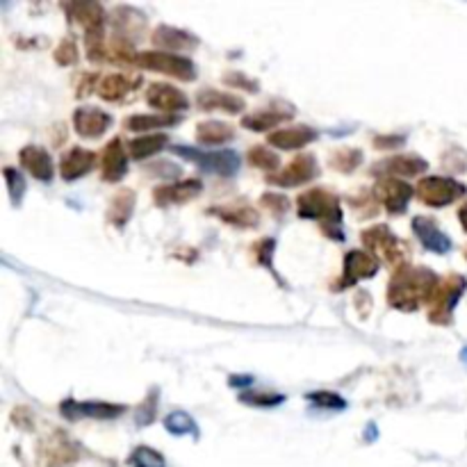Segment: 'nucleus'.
Here are the masks:
<instances>
[{
    "label": "nucleus",
    "mask_w": 467,
    "mask_h": 467,
    "mask_svg": "<svg viewBox=\"0 0 467 467\" xmlns=\"http://www.w3.org/2000/svg\"><path fill=\"white\" fill-rule=\"evenodd\" d=\"M142 85V78L139 76H130V73H110V76H103L101 82H98V96L103 101H121L123 96L138 89Z\"/></svg>",
    "instance_id": "4be33fe9"
},
{
    "label": "nucleus",
    "mask_w": 467,
    "mask_h": 467,
    "mask_svg": "<svg viewBox=\"0 0 467 467\" xmlns=\"http://www.w3.org/2000/svg\"><path fill=\"white\" fill-rule=\"evenodd\" d=\"M317 139V130L308 126H292V128H280L270 135L271 146L280 148V151H299V148L308 146L310 142Z\"/></svg>",
    "instance_id": "b1692460"
},
{
    "label": "nucleus",
    "mask_w": 467,
    "mask_h": 467,
    "mask_svg": "<svg viewBox=\"0 0 467 467\" xmlns=\"http://www.w3.org/2000/svg\"><path fill=\"white\" fill-rule=\"evenodd\" d=\"M173 153L183 155V158L194 160L201 169L210 173H217V176L230 178L239 171V155L235 151H229V148H221V151H196V148L189 146H173Z\"/></svg>",
    "instance_id": "0eeeda50"
},
{
    "label": "nucleus",
    "mask_w": 467,
    "mask_h": 467,
    "mask_svg": "<svg viewBox=\"0 0 467 467\" xmlns=\"http://www.w3.org/2000/svg\"><path fill=\"white\" fill-rule=\"evenodd\" d=\"M239 402L246 406L255 408H276L285 402V396L279 392H263V390H249L239 395Z\"/></svg>",
    "instance_id": "c9c22d12"
},
{
    "label": "nucleus",
    "mask_w": 467,
    "mask_h": 467,
    "mask_svg": "<svg viewBox=\"0 0 467 467\" xmlns=\"http://www.w3.org/2000/svg\"><path fill=\"white\" fill-rule=\"evenodd\" d=\"M19 163L32 178L41 180V183H51L53 176H55V164H53V158L48 155V151H44L41 146L21 148Z\"/></svg>",
    "instance_id": "a211bd4d"
},
{
    "label": "nucleus",
    "mask_w": 467,
    "mask_h": 467,
    "mask_svg": "<svg viewBox=\"0 0 467 467\" xmlns=\"http://www.w3.org/2000/svg\"><path fill=\"white\" fill-rule=\"evenodd\" d=\"M55 62L60 66H71L78 62V46L76 41L71 39V37H66V39H62L60 44H57L55 48Z\"/></svg>",
    "instance_id": "a19ab883"
},
{
    "label": "nucleus",
    "mask_w": 467,
    "mask_h": 467,
    "mask_svg": "<svg viewBox=\"0 0 467 467\" xmlns=\"http://www.w3.org/2000/svg\"><path fill=\"white\" fill-rule=\"evenodd\" d=\"M458 219H461L463 230H465V233H467V201L461 205V210H458Z\"/></svg>",
    "instance_id": "de8ad7c7"
},
{
    "label": "nucleus",
    "mask_w": 467,
    "mask_h": 467,
    "mask_svg": "<svg viewBox=\"0 0 467 467\" xmlns=\"http://www.w3.org/2000/svg\"><path fill=\"white\" fill-rule=\"evenodd\" d=\"M438 283L440 279L427 267L404 264L392 274L390 283H388V304L402 313H415L421 304L431 301Z\"/></svg>",
    "instance_id": "f257e3e1"
},
{
    "label": "nucleus",
    "mask_w": 467,
    "mask_h": 467,
    "mask_svg": "<svg viewBox=\"0 0 467 467\" xmlns=\"http://www.w3.org/2000/svg\"><path fill=\"white\" fill-rule=\"evenodd\" d=\"M292 117H295V107H263L258 113L242 117V128L254 132H267Z\"/></svg>",
    "instance_id": "412c9836"
},
{
    "label": "nucleus",
    "mask_w": 467,
    "mask_h": 467,
    "mask_svg": "<svg viewBox=\"0 0 467 467\" xmlns=\"http://www.w3.org/2000/svg\"><path fill=\"white\" fill-rule=\"evenodd\" d=\"M427 160L420 155H395V158H388L383 163H376L371 171L383 178H413L427 171Z\"/></svg>",
    "instance_id": "f3484780"
},
{
    "label": "nucleus",
    "mask_w": 467,
    "mask_h": 467,
    "mask_svg": "<svg viewBox=\"0 0 467 467\" xmlns=\"http://www.w3.org/2000/svg\"><path fill=\"white\" fill-rule=\"evenodd\" d=\"M135 64H139L146 71L164 73V76L176 78V80L183 82H192L196 78V66L185 55H171V53L164 51H146L138 53V62Z\"/></svg>",
    "instance_id": "39448f33"
},
{
    "label": "nucleus",
    "mask_w": 467,
    "mask_h": 467,
    "mask_svg": "<svg viewBox=\"0 0 467 467\" xmlns=\"http://www.w3.org/2000/svg\"><path fill=\"white\" fill-rule=\"evenodd\" d=\"M64 12L71 23H80V26H85V30L105 23V10H103V5L94 3V0H73V3H66Z\"/></svg>",
    "instance_id": "393cba45"
},
{
    "label": "nucleus",
    "mask_w": 467,
    "mask_h": 467,
    "mask_svg": "<svg viewBox=\"0 0 467 467\" xmlns=\"http://www.w3.org/2000/svg\"><path fill=\"white\" fill-rule=\"evenodd\" d=\"M128 463H130V467H167L163 454L151 447H144V445L130 454Z\"/></svg>",
    "instance_id": "58836bf2"
},
{
    "label": "nucleus",
    "mask_w": 467,
    "mask_h": 467,
    "mask_svg": "<svg viewBox=\"0 0 467 467\" xmlns=\"http://www.w3.org/2000/svg\"><path fill=\"white\" fill-rule=\"evenodd\" d=\"M305 399H308L313 406L324 408V411H345L346 408L345 399H342L340 395H336V392H329V390L310 392V395H305Z\"/></svg>",
    "instance_id": "4c0bfd02"
},
{
    "label": "nucleus",
    "mask_w": 467,
    "mask_h": 467,
    "mask_svg": "<svg viewBox=\"0 0 467 467\" xmlns=\"http://www.w3.org/2000/svg\"><path fill=\"white\" fill-rule=\"evenodd\" d=\"M233 126L224 121H204L196 126V139L204 146H224V144L233 142Z\"/></svg>",
    "instance_id": "cd10ccee"
},
{
    "label": "nucleus",
    "mask_w": 467,
    "mask_h": 467,
    "mask_svg": "<svg viewBox=\"0 0 467 467\" xmlns=\"http://www.w3.org/2000/svg\"><path fill=\"white\" fill-rule=\"evenodd\" d=\"M135 192L132 189H121L113 196V204L107 208V221L117 229H123V226L130 221L132 213H135Z\"/></svg>",
    "instance_id": "c756f323"
},
{
    "label": "nucleus",
    "mask_w": 467,
    "mask_h": 467,
    "mask_svg": "<svg viewBox=\"0 0 467 467\" xmlns=\"http://www.w3.org/2000/svg\"><path fill=\"white\" fill-rule=\"evenodd\" d=\"M113 126V117L98 107H78L73 113V128L82 139H98Z\"/></svg>",
    "instance_id": "4468645a"
},
{
    "label": "nucleus",
    "mask_w": 467,
    "mask_h": 467,
    "mask_svg": "<svg viewBox=\"0 0 467 467\" xmlns=\"http://www.w3.org/2000/svg\"><path fill=\"white\" fill-rule=\"evenodd\" d=\"M363 244H365L370 254H374L376 258L383 260L386 264H392V267H404V260L408 255V246L396 238L388 226H371V229L363 230Z\"/></svg>",
    "instance_id": "20e7f679"
},
{
    "label": "nucleus",
    "mask_w": 467,
    "mask_h": 467,
    "mask_svg": "<svg viewBox=\"0 0 467 467\" xmlns=\"http://www.w3.org/2000/svg\"><path fill=\"white\" fill-rule=\"evenodd\" d=\"M260 201H263L264 208L270 210L271 214H276V217H280V214L290 210V201H288L285 196H280V194L267 192V194H263V198H260Z\"/></svg>",
    "instance_id": "37998d69"
},
{
    "label": "nucleus",
    "mask_w": 467,
    "mask_h": 467,
    "mask_svg": "<svg viewBox=\"0 0 467 467\" xmlns=\"http://www.w3.org/2000/svg\"><path fill=\"white\" fill-rule=\"evenodd\" d=\"M167 144H169V138L164 135V132H148V135H142V138L132 139V142L128 144V153H130V158L144 160V158H151V155H155V153L163 151Z\"/></svg>",
    "instance_id": "7c9ffc66"
},
{
    "label": "nucleus",
    "mask_w": 467,
    "mask_h": 467,
    "mask_svg": "<svg viewBox=\"0 0 467 467\" xmlns=\"http://www.w3.org/2000/svg\"><path fill=\"white\" fill-rule=\"evenodd\" d=\"M101 171H103V180H107V183H119V180L128 173V155L121 139H113V142L103 148Z\"/></svg>",
    "instance_id": "aec40b11"
},
{
    "label": "nucleus",
    "mask_w": 467,
    "mask_h": 467,
    "mask_svg": "<svg viewBox=\"0 0 467 467\" xmlns=\"http://www.w3.org/2000/svg\"><path fill=\"white\" fill-rule=\"evenodd\" d=\"M153 44L158 48H163L164 53L176 51V53H188L194 51L198 46V39L188 30H180V28L171 26H158L151 35Z\"/></svg>",
    "instance_id": "6ab92c4d"
},
{
    "label": "nucleus",
    "mask_w": 467,
    "mask_h": 467,
    "mask_svg": "<svg viewBox=\"0 0 467 467\" xmlns=\"http://www.w3.org/2000/svg\"><path fill=\"white\" fill-rule=\"evenodd\" d=\"M164 429H167L171 436H194L198 438V427L196 421L183 411H173L164 417Z\"/></svg>",
    "instance_id": "f704fd0d"
},
{
    "label": "nucleus",
    "mask_w": 467,
    "mask_h": 467,
    "mask_svg": "<svg viewBox=\"0 0 467 467\" xmlns=\"http://www.w3.org/2000/svg\"><path fill=\"white\" fill-rule=\"evenodd\" d=\"M379 267H381V260L370 251H349L345 255V267H342V279L338 283V290L354 288L361 280L374 279L379 274Z\"/></svg>",
    "instance_id": "9d476101"
},
{
    "label": "nucleus",
    "mask_w": 467,
    "mask_h": 467,
    "mask_svg": "<svg viewBox=\"0 0 467 467\" xmlns=\"http://www.w3.org/2000/svg\"><path fill=\"white\" fill-rule=\"evenodd\" d=\"M224 82L226 85L238 87V89H242V92H249V94H255L260 89L258 82L251 80V78H246L244 73H226Z\"/></svg>",
    "instance_id": "c03bdc74"
},
{
    "label": "nucleus",
    "mask_w": 467,
    "mask_h": 467,
    "mask_svg": "<svg viewBox=\"0 0 467 467\" xmlns=\"http://www.w3.org/2000/svg\"><path fill=\"white\" fill-rule=\"evenodd\" d=\"M374 198L390 214H404L413 198V188L402 178H379L374 185Z\"/></svg>",
    "instance_id": "1a4fd4ad"
},
{
    "label": "nucleus",
    "mask_w": 467,
    "mask_h": 467,
    "mask_svg": "<svg viewBox=\"0 0 467 467\" xmlns=\"http://www.w3.org/2000/svg\"><path fill=\"white\" fill-rule=\"evenodd\" d=\"M178 121L180 117H173V114H132L123 121V128L132 132H146L155 130V128L176 126Z\"/></svg>",
    "instance_id": "2f4dec72"
},
{
    "label": "nucleus",
    "mask_w": 467,
    "mask_h": 467,
    "mask_svg": "<svg viewBox=\"0 0 467 467\" xmlns=\"http://www.w3.org/2000/svg\"><path fill=\"white\" fill-rule=\"evenodd\" d=\"M201 192H204V183L196 180V178H188V180H178V183H167L155 188L153 189V201L160 208H167V205L189 204L196 196H201Z\"/></svg>",
    "instance_id": "f8f14e48"
},
{
    "label": "nucleus",
    "mask_w": 467,
    "mask_h": 467,
    "mask_svg": "<svg viewBox=\"0 0 467 467\" xmlns=\"http://www.w3.org/2000/svg\"><path fill=\"white\" fill-rule=\"evenodd\" d=\"M113 23L117 26L119 37L123 39H138V35H142L146 28V16L142 12L132 10V7H117L113 12Z\"/></svg>",
    "instance_id": "bb28decb"
},
{
    "label": "nucleus",
    "mask_w": 467,
    "mask_h": 467,
    "mask_svg": "<svg viewBox=\"0 0 467 467\" xmlns=\"http://www.w3.org/2000/svg\"><path fill=\"white\" fill-rule=\"evenodd\" d=\"M210 214H217L221 221L235 226V229H255L260 224L258 210L246 204L219 205V208H210Z\"/></svg>",
    "instance_id": "a878e982"
},
{
    "label": "nucleus",
    "mask_w": 467,
    "mask_h": 467,
    "mask_svg": "<svg viewBox=\"0 0 467 467\" xmlns=\"http://www.w3.org/2000/svg\"><path fill=\"white\" fill-rule=\"evenodd\" d=\"M404 142H406L404 135H379V138H374V148H379V151H383V148H396L402 146Z\"/></svg>",
    "instance_id": "a18cd8bd"
},
{
    "label": "nucleus",
    "mask_w": 467,
    "mask_h": 467,
    "mask_svg": "<svg viewBox=\"0 0 467 467\" xmlns=\"http://www.w3.org/2000/svg\"><path fill=\"white\" fill-rule=\"evenodd\" d=\"M317 176H320V167H317L315 155L301 153L288 167L271 173L270 183L276 185V188H299V185L313 183Z\"/></svg>",
    "instance_id": "6e6552de"
},
{
    "label": "nucleus",
    "mask_w": 467,
    "mask_h": 467,
    "mask_svg": "<svg viewBox=\"0 0 467 467\" xmlns=\"http://www.w3.org/2000/svg\"><path fill=\"white\" fill-rule=\"evenodd\" d=\"M44 458L48 467H60L64 463H71L76 458V445L66 440L64 433H55L44 442Z\"/></svg>",
    "instance_id": "c85d7f7f"
},
{
    "label": "nucleus",
    "mask_w": 467,
    "mask_h": 467,
    "mask_svg": "<svg viewBox=\"0 0 467 467\" xmlns=\"http://www.w3.org/2000/svg\"><path fill=\"white\" fill-rule=\"evenodd\" d=\"M465 255H467V251H465Z\"/></svg>",
    "instance_id": "8fccbe9b"
},
{
    "label": "nucleus",
    "mask_w": 467,
    "mask_h": 467,
    "mask_svg": "<svg viewBox=\"0 0 467 467\" xmlns=\"http://www.w3.org/2000/svg\"><path fill=\"white\" fill-rule=\"evenodd\" d=\"M413 233L417 235V239H420L421 246H424L427 251H431V254L445 255V254H449L454 246L452 239L447 238V233H442L431 217L413 219Z\"/></svg>",
    "instance_id": "2eb2a0df"
},
{
    "label": "nucleus",
    "mask_w": 467,
    "mask_h": 467,
    "mask_svg": "<svg viewBox=\"0 0 467 467\" xmlns=\"http://www.w3.org/2000/svg\"><path fill=\"white\" fill-rule=\"evenodd\" d=\"M87 57L89 62H105L107 60V46H105V23L96 28H89L85 35Z\"/></svg>",
    "instance_id": "72a5a7b5"
},
{
    "label": "nucleus",
    "mask_w": 467,
    "mask_h": 467,
    "mask_svg": "<svg viewBox=\"0 0 467 467\" xmlns=\"http://www.w3.org/2000/svg\"><path fill=\"white\" fill-rule=\"evenodd\" d=\"M146 103L153 110H160L163 114H173V117H178L189 107V98L185 96V92L176 89L173 85H167V82L148 85Z\"/></svg>",
    "instance_id": "9b49d317"
},
{
    "label": "nucleus",
    "mask_w": 467,
    "mask_h": 467,
    "mask_svg": "<svg viewBox=\"0 0 467 467\" xmlns=\"http://www.w3.org/2000/svg\"><path fill=\"white\" fill-rule=\"evenodd\" d=\"M461 361H463V363H465V365H467V346H465V349H463V351H461Z\"/></svg>",
    "instance_id": "09e8293b"
},
{
    "label": "nucleus",
    "mask_w": 467,
    "mask_h": 467,
    "mask_svg": "<svg viewBox=\"0 0 467 467\" xmlns=\"http://www.w3.org/2000/svg\"><path fill=\"white\" fill-rule=\"evenodd\" d=\"M196 103L201 110L205 113H226V114H239L246 107V103L242 101L239 96L229 92H217V89H204L198 92Z\"/></svg>",
    "instance_id": "5701e85b"
},
{
    "label": "nucleus",
    "mask_w": 467,
    "mask_h": 467,
    "mask_svg": "<svg viewBox=\"0 0 467 467\" xmlns=\"http://www.w3.org/2000/svg\"><path fill=\"white\" fill-rule=\"evenodd\" d=\"M254 255H255V263L263 264V267H267V270H274V264H271V255H274L276 251V239L271 238H264L260 239L258 244H254Z\"/></svg>",
    "instance_id": "79ce46f5"
},
{
    "label": "nucleus",
    "mask_w": 467,
    "mask_h": 467,
    "mask_svg": "<svg viewBox=\"0 0 467 467\" xmlns=\"http://www.w3.org/2000/svg\"><path fill=\"white\" fill-rule=\"evenodd\" d=\"M60 413L69 420H114V417L123 415L126 408L119 404L107 402H76V399H66L60 406Z\"/></svg>",
    "instance_id": "ddd939ff"
},
{
    "label": "nucleus",
    "mask_w": 467,
    "mask_h": 467,
    "mask_svg": "<svg viewBox=\"0 0 467 467\" xmlns=\"http://www.w3.org/2000/svg\"><path fill=\"white\" fill-rule=\"evenodd\" d=\"M3 173H5L7 192H10L12 204L19 205L21 201H23V194H26V180H23V176L19 173V169L14 167H5L3 169Z\"/></svg>",
    "instance_id": "ea45409f"
},
{
    "label": "nucleus",
    "mask_w": 467,
    "mask_h": 467,
    "mask_svg": "<svg viewBox=\"0 0 467 467\" xmlns=\"http://www.w3.org/2000/svg\"><path fill=\"white\" fill-rule=\"evenodd\" d=\"M417 198L429 208H447L454 201H458L461 196H465V185L456 183L454 178H440V176H429L424 180H420L417 185Z\"/></svg>",
    "instance_id": "423d86ee"
},
{
    "label": "nucleus",
    "mask_w": 467,
    "mask_h": 467,
    "mask_svg": "<svg viewBox=\"0 0 467 467\" xmlns=\"http://www.w3.org/2000/svg\"><path fill=\"white\" fill-rule=\"evenodd\" d=\"M296 214L301 219H315L320 221L324 233L336 242L345 239L342 233V208L336 194L326 192V189H308L296 198Z\"/></svg>",
    "instance_id": "f03ea898"
},
{
    "label": "nucleus",
    "mask_w": 467,
    "mask_h": 467,
    "mask_svg": "<svg viewBox=\"0 0 467 467\" xmlns=\"http://www.w3.org/2000/svg\"><path fill=\"white\" fill-rule=\"evenodd\" d=\"M229 383L230 388H244L249 386V383H254V379H251V376H230Z\"/></svg>",
    "instance_id": "49530a36"
},
{
    "label": "nucleus",
    "mask_w": 467,
    "mask_h": 467,
    "mask_svg": "<svg viewBox=\"0 0 467 467\" xmlns=\"http://www.w3.org/2000/svg\"><path fill=\"white\" fill-rule=\"evenodd\" d=\"M329 164L340 173H354L355 169L363 164V151H358V148L342 146V148H338V151L330 153Z\"/></svg>",
    "instance_id": "473e14b6"
},
{
    "label": "nucleus",
    "mask_w": 467,
    "mask_h": 467,
    "mask_svg": "<svg viewBox=\"0 0 467 467\" xmlns=\"http://www.w3.org/2000/svg\"><path fill=\"white\" fill-rule=\"evenodd\" d=\"M246 158H249L251 167L263 169V171H274L276 173V169H279V164H280L279 155H276L271 148L260 146V144H258V146H251V151H249V155H246Z\"/></svg>",
    "instance_id": "e433bc0d"
},
{
    "label": "nucleus",
    "mask_w": 467,
    "mask_h": 467,
    "mask_svg": "<svg viewBox=\"0 0 467 467\" xmlns=\"http://www.w3.org/2000/svg\"><path fill=\"white\" fill-rule=\"evenodd\" d=\"M465 288L467 280L461 274H449L440 279V283L433 290L431 301H429V320L440 326L452 324L454 310H456V304L461 301Z\"/></svg>",
    "instance_id": "7ed1b4c3"
},
{
    "label": "nucleus",
    "mask_w": 467,
    "mask_h": 467,
    "mask_svg": "<svg viewBox=\"0 0 467 467\" xmlns=\"http://www.w3.org/2000/svg\"><path fill=\"white\" fill-rule=\"evenodd\" d=\"M96 167V153L87 151V148L73 146L71 151H66L60 160V176L66 183H73L78 178H85L87 173H92Z\"/></svg>",
    "instance_id": "dca6fc26"
}]
</instances>
